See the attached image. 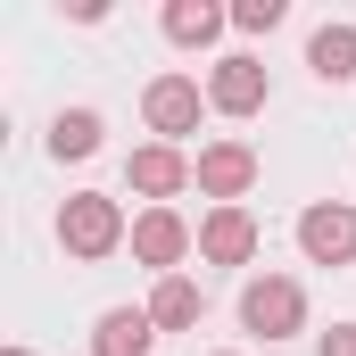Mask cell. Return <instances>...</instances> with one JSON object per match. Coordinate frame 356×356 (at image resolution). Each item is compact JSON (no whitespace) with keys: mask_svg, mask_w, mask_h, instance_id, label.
<instances>
[{"mask_svg":"<svg viewBox=\"0 0 356 356\" xmlns=\"http://www.w3.org/2000/svg\"><path fill=\"white\" fill-rule=\"evenodd\" d=\"M124 241H133V224H124V207H116L108 191H75V199L58 207V249H67V257L99 266V257H116Z\"/></svg>","mask_w":356,"mask_h":356,"instance_id":"obj_1","label":"cell"},{"mask_svg":"<svg viewBox=\"0 0 356 356\" xmlns=\"http://www.w3.org/2000/svg\"><path fill=\"white\" fill-rule=\"evenodd\" d=\"M241 323H249L257 340H298V332H307V290H298L290 273H257V282L241 290Z\"/></svg>","mask_w":356,"mask_h":356,"instance_id":"obj_2","label":"cell"},{"mask_svg":"<svg viewBox=\"0 0 356 356\" xmlns=\"http://www.w3.org/2000/svg\"><path fill=\"white\" fill-rule=\"evenodd\" d=\"M298 249H307V266H356V207L348 199H315L298 216Z\"/></svg>","mask_w":356,"mask_h":356,"instance_id":"obj_3","label":"cell"},{"mask_svg":"<svg viewBox=\"0 0 356 356\" xmlns=\"http://www.w3.org/2000/svg\"><path fill=\"white\" fill-rule=\"evenodd\" d=\"M191 182H199L216 207H241L249 182H257V149H249V141H207V149L191 158Z\"/></svg>","mask_w":356,"mask_h":356,"instance_id":"obj_4","label":"cell"},{"mask_svg":"<svg viewBox=\"0 0 356 356\" xmlns=\"http://www.w3.org/2000/svg\"><path fill=\"white\" fill-rule=\"evenodd\" d=\"M191 249H199V232L182 224L175 207H141V216H133V257L158 273V282H166V273H175L182 257H191Z\"/></svg>","mask_w":356,"mask_h":356,"instance_id":"obj_5","label":"cell"},{"mask_svg":"<svg viewBox=\"0 0 356 356\" xmlns=\"http://www.w3.org/2000/svg\"><path fill=\"white\" fill-rule=\"evenodd\" d=\"M199 108H207V91L191 83V75H158V83L141 91V116H149V133H158V141L199 133Z\"/></svg>","mask_w":356,"mask_h":356,"instance_id":"obj_6","label":"cell"},{"mask_svg":"<svg viewBox=\"0 0 356 356\" xmlns=\"http://www.w3.org/2000/svg\"><path fill=\"white\" fill-rule=\"evenodd\" d=\"M207 108H216V116H257V108H266V67H257L249 50L216 58V67H207Z\"/></svg>","mask_w":356,"mask_h":356,"instance_id":"obj_7","label":"cell"},{"mask_svg":"<svg viewBox=\"0 0 356 356\" xmlns=\"http://www.w3.org/2000/svg\"><path fill=\"white\" fill-rule=\"evenodd\" d=\"M124 182H133L149 207H166L175 191H191V158H182L175 141H141V149L124 158Z\"/></svg>","mask_w":356,"mask_h":356,"instance_id":"obj_8","label":"cell"},{"mask_svg":"<svg viewBox=\"0 0 356 356\" xmlns=\"http://www.w3.org/2000/svg\"><path fill=\"white\" fill-rule=\"evenodd\" d=\"M199 257L207 266H249L257 257V216L249 207H207L199 216Z\"/></svg>","mask_w":356,"mask_h":356,"instance_id":"obj_9","label":"cell"},{"mask_svg":"<svg viewBox=\"0 0 356 356\" xmlns=\"http://www.w3.org/2000/svg\"><path fill=\"white\" fill-rule=\"evenodd\" d=\"M149 340H158L149 307H108L91 323V356H149Z\"/></svg>","mask_w":356,"mask_h":356,"instance_id":"obj_10","label":"cell"},{"mask_svg":"<svg viewBox=\"0 0 356 356\" xmlns=\"http://www.w3.org/2000/svg\"><path fill=\"white\" fill-rule=\"evenodd\" d=\"M224 25H232V8H207V0H166V42H175V50H207Z\"/></svg>","mask_w":356,"mask_h":356,"instance_id":"obj_11","label":"cell"},{"mask_svg":"<svg viewBox=\"0 0 356 356\" xmlns=\"http://www.w3.org/2000/svg\"><path fill=\"white\" fill-rule=\"evenodd\" d=\"M199 307H207V298H199V282H191V273H166V282L149 290V323H158V332H191V323H199Z\"/></svg>","mask_w":356,"mask_h":356,"instance_id":"obj_12","label":"cell"},{"mask_svg":"<svg viewBox=\"0 0 356 356\" xmlns=\"http://www.w3.org/2000/svg\"><path fill=\"white\" fill-rule=\"evenodd\" d=\"M99 133H108L99 108H58V116H50V158H58V166H67V158H91Z\"/></svg>","mask_w":356,"mask_h":356,"instance_id":"obj_13","label":"cell"},{"mask_svg":"<svg viewBox=\"0 0 356 356\" xmlns=\"http://www.w3.org/2000/svg\"><path fill=\"white\" fill-rule=\"evenodd\" d=\"M307 67H315L323 83H348V75H356V25H315Z\"/></svg>","mask_w":356,"mask_h":356,"instance_id":"obj_14","label":"cell"},{"mask_svg":"<svg viewBox=\"0 0 356 356\" xmlns=\"http://www.w3.org/2000/svg\"><path fill=\"white\" fill-rule=\"evenodd\" d=\"M232 25H241V33H273V25H282V0H241Z\"/></svg>","mask_w":356,"mask_h":356,"instance_id":"obj_15","label":"cell"},{"mask_svg":"<svg viewBox=\"0 0 356 356\" xmlns=\"http://www.w3.org/2000/svg\"><path fill=\"white\" fill-rule=\"evenodd\" d=\"M315 356H356V323H332V332L315 340Z\"/></svg>","mask_w":356,"mask_h":356,"instance_id":"obj_16","label":"cell"},{"mask_svg":"<svg viewBox=\"0 0 356 356\" xmlns=\"http://www.w3.org/2000/svg\"><path fill=\"white\" fill-rule=\"evenodd\" d=\"M8 356H33V348H8Z\"/></svg>","mask_w":356,"mask_h":356,"instance_id":"obj_17","label":"cell"},{"mask_svg":"<svg viewBox=\"0 0 356 356\" xmlns=\"http://www.w3.org/2000/svg\"><path fill=\"white\" fill-rule=\"evenodd\" d=\"M224 356H232V348H224Z\"/></svg>","mask_w":356,"mask_h":356,"instance_id":"obj_18","label":"cell"}]
</instances>
